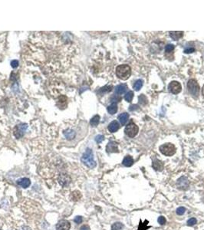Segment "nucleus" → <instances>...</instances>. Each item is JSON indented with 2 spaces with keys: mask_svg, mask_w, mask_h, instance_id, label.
Here are the masks:
<instances>
[{
  "mask_svg": "<svg viewBox=\"0 0 204 230\" xmlns=\"http://www.w3.org/2000/svg\"><path fill=\"white\" fill-rule=\"evenodd\" d=\"M81 162L91 169L96 166V162L94 160V155H93V152L89 148L86 150L83 156H81Z\"/></svg>",
  "mask_w": 204,
  "mask_h": 230,
  "instance_id": "nucleus-1",
  "label": "nucleus"
},
{
  "mask_svg": "<svg viewBox=\"0 0 204 230\" xmlns=\"http://www.w3.org/2000/svg\"><path fill=\"white\" fill-rule=\"evenodd\" d=\"M131 74V69L128 64H121L117 67L116 74L121 80H127Z\"/></svg>",
  "mask_w": 204,
  "mask_h": 230,
  "instance_id": "nucleus-2",
  "label": "nucleus"
},
{
  "mask_svg": "<svg viewBox=\"0 0 204 230\" xmlns=\"http://www.w3.org/2000/svg\"><path fill=\"white\" fill-rule=\"evenodd\" d=\"M160 151L165 156H173L176 153V147L174 144L170 143H167L161 145L160 147Z\"/></svg>",
  "mask_w": 204,
  "mask_h": 230,
  "instance_id": "nucleus-3",
  "label": "nucleus"
},
{
  "mask_svg": "<svg viewBox=\"0 0 204 230\" xmlns=\"http://www.w3.org/2000/svg\"><path fill=\"white\" fill-rule=\"evenodd\" d=\"M187 88L190 94H192L193 96L198 97L199 92V87L197 80L194 79H191L188 81L187 83Z\"/></svg>",
  "mask_w": 204,
  "mask_h": 230,
  "instance_id": "nucleus-4",
  "label": "nucleus"
},
{
  "mask_svg": "<svg viewBox=\"0 0 204 230\" xmlns=\"http://www.w3.org/2000/svg\"><path fill=\"white\" fill-rule=\"evenodd\" d=\"M138 131H139L138 126L134 122H130L126 126L124 132L129 137L133 138L137 135V133H138Z\"/></svg>",
  "mask_w": 204,
  "mask_h": 230,
  "instance_id": "nucleus-5",
  "label": "nucleus"
},
{
  "mask_svg": "<svg viewBox=\"0 0 204 230\" xmlns=\"http://www.w3.org/2000/svg\"><path fill=\"white\" fill-rule=\"evenodd\" d=\"M58 180L61 186H63V187H67L71 183L72 178L70 177L69 175L66 174V173H61V174L59 175Z\"/></svg>",
  "mask_w": 204,
  "mask_h": 230,
  "instance_id": "nucleus-6",
  "label": "nucleus"
},
{
  "mask_svg": "<svg viewBox=\"0 0 204 230\" xmlns=\"http://www.w3.org/2000/svg\"><path fill=\"white\" fill-rule=\"evenodd\" d=\"M189 185H190V183L188 181L187 178L185 177H180L177 180V182H176V186L180 190H186V189H187L188 187H189Z\"/></svg>",
  "mask_w": 204,
  "mask_h": 230,
  "instance_id": "nucleus-7",
  "label": "nucleus"
},
{
  "mask_svg": "<svg viewBox=\"0 0 204 230\" xmlns=\"http://www.w3.org/2000/svg\"><path fill=\"white\" fill-rule=\"evenodd\" d=\"M168 88H169V91L171 92L172 94H177L181 91L182 87H181V85L178 81L174 80V81L170 83Z\"/></svg>",
  "mask_w": 204,
  "mask_h": 230,
  "instance_id": "nucleus-8",
  "label": "nucleus"
},
{
  "mask_svg": "<svg viewBox=\"0 0 204 230\" xmlns=\"http://www.w3.org/2000/svg\"><path fill=\"white\" fill-rule=\"evenodd\" d=\"M70 228L71 224L68 220H61L56 225L57 230H69Z\"/></svg>",
  "mask_w": 204,
  "mask_h": 230,
  "instance_id": "nucleus-9",
  "label": "nucleus"
},
{
  "mask_svg": "<svg viewBox=\"0 0 204 230\" xmlns=\"http://www.w3.org/2000/svg\"><path fill=\"white\" fill-rule=\"evenodd\" d=\"M106 150H107V153H118V145H117L116 143L109 142L108 144L107 145Z\"/></svg>",
  "mask_w": 204,
  "mask_h": 230,
  "instance_id": "nucleus-10",
  "label": "nucleus"
},
{
  "mask_svg": "<svg viewBox=\"0 0 204 230\" xmlns=\"http://www.w3.org/2000/svg\"><path fill=\"white\" fill-rule=\"evenodd\" d=\"M17 184L23 188H28V186H30L31 181L30 179L28 178H26H26H21L17 181Z\"/></svg>",
  "mask_w": 204,
  "mask_h": 230,
  "instance_id": "nucleus-11",
  "label": "nucleus"
},
{
  "mask_svg": "<svg viewBox=\"0 0 204 230\" xmlns=\"http://www.w3.org/2000/svg\"><path fill=\"white\" fill-rule=\"evenodd\" d=\"M119 129V124L117 120H114L111 123H110V124L108 125V131L111 133H114L116 131H118Z\"/></svg>",
  "mask_w": 204,
  "mask_h": 230,
  "instance_id": "nucleus-12",
  "label": "nucleus"
},
{
  "mask_svg": "<svg viewBox=\"0 0 204 230\" xmlns=\"http://www.w3.org/2000/svg\"><path fill=\"white\" fill-rule=\"evenodd\" d=\"M153 167L155 170L157 171H161L163 169V164L160 160H159L158 159H155V160H153Z\"/></svg>",
  "mask_w": 204,
  "mask_h": 230,
  "instance_id": "nucleus-13",
  "label": "nucleus"
},
{
  "mask_svg": "<svg viewBox=\"0 0 204 230\" xmlns=\"http://www.w3.org/2000/svg\"><path fill=\"white\" fill-rule=\"evenodd\" d=\"M170 35L172 39L175 40V41H177L179 39L182 38L183 35V32H180V31H176V32H170Z\"/></svg>",
  "mask_w": 204,
  "mask_h": 230,
  "instance_id": "nucleus-14",
  "label": "nucleus"
},
{
  "mask_svg": "<svg viewBox=\"0 0 204 230\" xmlns=\"http://www.w3.org/2000/svg\"><path fill=\"white\" fill-rule=\"evenodd\" d=\"M122 163H123L124 166H125L127 167H129V166H131L134 164V159L132 158V156H127L124 158Z\"/></svg>",
  "mask_w": 204,
  "mask_h": 230,
  "instance_id": "nucleus-15",
  "label": "nucleus"
},
{
  "mask_svg": "<svg viewBox=\"0 0 204 230\" xmlns=\"http://www.w3.org/2000/svg\"><path fill=\"white\" fill-rule=\"evenodd\" d=\"M128 118H129V114H128V113H122V114H121L118 116L119 121L121 122V124L123 126L127 123Z\"/></svg>",
  "mask_w": 204,
  "mask_h": 230,
  "instance_id": "nucleus-16",
  "label": "nucleus"
},
{
  "mask_svg": "<svg viewBox=\"0 0 204 230\" xmlns=\"http://www.w3.org/2000/svg\"><path fill=\"white\" fill-rule=\"evenodd\" d=\"M126 90H127V85H120L115 87V93L118 94H122L126 91Z\"/></svg>",
  "mask_w": 204,
  "mask_h": 230,
  "instance_id": "nucleus-17",
  "label": "nucleus"
},
{
  "mask_svg": "<svg viewBox=\"0 0 204 230\" xmlns=\"http://www.w3.org/2000/svg\"><path fill=\"white\" fill-rule=\"evenodd\" d=\"M107 111L110 114H114L118 111V105L116 103H111V105L107 107Z\"/></svg>",
  "mask_w": 204,
  "mask_h": 230,
  "instance_id": "nucleus-18",
  "label": "nucleus"
},
{
  "mask_svg": "<svg viewBox=\"0 0 204 230\" xmlns=\"http://www.w3.org/2000/svg\"><path fill=\"white\" fill-rule=\"evenodd\" d=\"M147 224H148V221L147 220H145L143 223H142L141 220H140V224L137 230H147L149 228H151V226H148Z\"/></svg>",
  "mask_w": 204,
  "mask_h": 230,
  "instance_id": "nucleus-19",
  "label": "nucleus"
},
{
  "mask_svg": "<svg viewBox=\"0 0 204 230\" xmlns=\"http://www.w3.org/2000/svg\"><path fill=\"white\" fill-rule=\"evenodd\" d=\"M71 197H72V200H73L74 202H76V201H78V200L81 199V194L79 191H74V192L72 193Z\"/></svg>",
  "mask_w": 204,
  "mask_h": 230,
  "instance_id": "nucleus-20",
  "label": "nucleus"
},
{
  "mask_svg": "<svg viewBox=\"0 0 204 230\" xmlns=\"http://www.w3.org/2000/svg\"><path fill=\"white\" fill-rule=\"evenodd\" d=\"M99 121H100V116L99 115H95V116H94V117L91 119L90 124L91 126H96L97 124H99Z\"/></svg>",
  "mask_w": 204,
  "mask_h": 230,
  "instance_id": "nucleus-21",
  "label": "nucleus"
},
{
  "mask_svg": "<svg viewBox=\"0 0 204 230\" xmlns=\"http://www.w3.org/2000/svg\"><path fill=\"white\" fill-rule=\"evenodd\" d=\"M64 134H65V137L67 138L68 140H72L74 137V136H75V133L72 130H68L67 131L64 132Z\"/></svg>",
  "mask_w": 204,
  "mask_h": 230,
  "instance_id": "nucleus-22",
  "label": "nucleus"
},
{
  "mask_svg": "<svg viewBox=\"0 0 204 230\" xmlns=\"http://www.w3.org/2000/svg\"><path fill=\"white\" fill-rule=\"evenodd\" d=\"M142 86H143V80L139 79V80H137V81L135 82L134 85V89L135 91H140V90L141 89Z\"/></svg>",
  "mask_w": 204,
  "mask_h": 230,
  "instance_id": "nucleus-23",
  "label": "nucleus"
},
{
  "mask_svg": "<svg viewBox=\"0 0 204 230\" xmlns=\"http://www.w3.org/2000/svg\"><path fill=\"white\" fill-rule=\"evenodd\" d=\"M124 225L121 223H115L111 226V230H122Z\"/></svg>",
  "mask_w": 204,
  "mask_h": 230,
  "instance_id": "nucleus-24",
  "label": "nucleus"
},
{
  "mask_svg": "<svg viewBox=\"0 0 204 230\" xmlns=\"http://www.w3.org/2000/svg\"><path fill=\"white\" fill-rule=\"evenodd\" d=\"M133 97H134V92L133 91H129L128 92L126 95L124 96V99L128 102H130V101L133 100Z\"/></svg>",
  "mask_w": 204,
  "mask_h": 230,
  "instance_id": "nucleus-25",
  "label": "nucleus"
},
{
  "mask_svg": "<svg viewBox=\"0 0 204 230\" xmlns=\"http://www.w3.org/2000/svg\"><path fill=\"white\" fill-rule=\"evenodd\" d=\"M139 103L143 104V105H144V104H146V103H147V99L145 95L141 94V95L139 97Z\"/></svg>",
  "mask_w": 204,
  "mask_h": 230,
  "instance_id": "nucleus-26",
  "label": "nucleus"
},
{
  "mask_svg": "<svg viewBox=\"0 0 204 230\" xmlns=\"http://www.w3.org/2000/svg\"><path fill=\"white\" fill-rule=\"evenodd\" d=\"M176 214H177V215H179V216H182V215H183V214L185 213L186 209L183 206L179 207L178 209H176Z\"/></svg>",
  "mask_w": 204,
  "mask_h": 230,
  "instance_id": "nucleus-27",
  "label": "nucleus"
},
{
  "mask_svg": "<svg viewBox=\"0 0 204 230\" xmlns=\"http://www.w3.org/2000/svg\"><path fill=\"white\" fill-rule=\"evenodd\" d=\"M197 218H191L187 221V225H189V226H192V225H194L195 224H197Z\"/></svg>",
  "mask_w": 204,
  "mask_h": 230,
  "instance_id": "nucleus-28",
  "label": "nucleus"
},
{
  "mask_svg": "<svg viewBox=\"0 0 204 230\" xmlns=\"http://www.w3.org/2000/svg\"><path fill=\"white\" fill-rule=\"evenodd\" d=\"M174 45H167L165 48V51L167 53H170L172 51H174Z\"/></svg>",
  "mask_w": 204,
  "mask_h": 230,
  "instance_id": "nucleus-29",
  "label": "nucleus"
},
{
  "mask_svg": "<svg viewBox=\"0 0 204 230\" xmlns=\"http://www.w3.org/2000/svg\"><path fill=\"white\" fill-rule=\"evenodd\" d=\"M158 223H159V224H160V225H164L165 223H166V222H167V220H166V218H165L164 216H160L159 218H158Z\"/></svg>",
  "mask_w": 204,
  "mask_h": 230,
  "instance_id": "nucleus-30",
  "label": "nucleus"
},
{
  "mask_svg": "<svg viewBox=\"0 0 204 230\" xmlns=\"http://www.w3.org/2000/svg\"><path fill=\"white\" fill-rule=\"evenodd\" d=\"M82 221H83L82 216H76L74 219V222L77 224H80V223H82Z\"/></svg>",
  "mask_w": 204,
  "mask_h": 230,
  "instance_id": "nucleus-31",
  "label": "nucleus"
},
{
  "mask_svg": "<svg viewBox=\"0 0 204 230\" xmlns=\"http://www.w3.org/2000/svg\"><path fill=\"white\" fill-rule=\"evenodd\" d=\"M104 136L103 135H97V137H96V138H95V140H96V142L97 143H101L103 140H104Z\"/></svg>",
  "mask_w": 204,
  "mask_h": 230,
  "instance_id": "nucleus-32",
  "label": "nucleus"
},
{
  "mask_svg": "<svg viewBox=\"0 0 204 230\" xmlns=\"http://www.w3.org/2000/svg\"><path fill=\"white\" fill-rule=\"evenodd\" d=\"M11 66H12L13 68H17V67L19 66V62H18L17 60H13V61H12V62H11Z\"/></svg>",
  "mask_w": 204,
  "mask_h": 230,
  "instance_id": "nucleus-33",
  "label": "nucleus"
},
{
  "mask_svg": "<svg viewBox=\"0 0 204 230\" xmlns=\"http://www.w3.org/2000/svg\"><path fill=\"white\" fill-rule=\"evenodd\" d=\"M195 51V49L194 48H186V49H185V51H184V52L185 53H192V52H193V51Z\"/></svg>",
  "mask_w": 204,
  "mask_h": 230,
  "instance_id": "nucleus-34",
  "label": "nucleus"
},
{
  "mask_svg": "<svg viewBox=\"0 0 204 230\" xmlns=\"http://www.w3.org/2000/svg\"><path fill=\"white\" fill-rule=\"evenodd\" d=\"M80 230H90V227L88 225H84L80 228Z\"/></svg>",
  "mask_w": 204,
  "mask_h": 230,
  "instance_id": "nucleus-35",
  "label": "nucleus"
},
{
  "mask_svg": "<svg viewBox=\"0 0 204 230\" xmlns=\"http://www.w3.org/2000/svg\"><path fill=\"white\" fill-rule=\"evenodd\" d=\"M137 108H138V106L137 105H132L131 107H130V110H137Z\"/></svg>",
  "mask_w": 204,
  "mask_h": 230,
  "instance_id": "nucleus-36",
  "label": "nucleus"
},
{
  "mask_svg": "<svg viewBox=\"0 0 204 230\" xmlns=\"http://www.w3.org/2000/svg\"><path fill=\"white\" fill-rule=\"evenodd\" d=\"M203 95L204 96V86H203Z\"/></svg>",
  "mask_w": 204,
  "mask_h": 230,
  "instance_id": "nucleus-37",
  "label": "nucleus"
}]
</instances>
